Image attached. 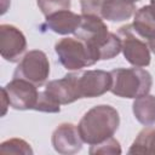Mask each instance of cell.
<instances>
[{
    "label": "cell",
    "instance_id": "obj_6",
    "mask_svg": "<svg viewBox=\"0 0 155 155\" xmlns=\"http://www.w3.org/2000/svg\"><path fill=\"white\" fill-rule=\"evenodd\" d=\"M54 51L61 64L67 70H81L93 65L86 45L76 38H63L54 45Z\"/></svg>",
    "mask_w": 155,
    "mask_h": 155
},
{
    "label": "cell",
    "instance_id": "obj_24",
    "mask_svg": "<svg viewBox=\"0 0 155 155\" xmlns=\"http://www.w3.org/2000/svg\"><path fill=\"white\" fill-rule=\"evenodd\" d=\"M128 1H131V2L134 4V2H138V1H140V0H128Z\"/></svg>",
    "mask_w": 155,
    "mask_h": 155
},
{
    "label": "cell",
    "instance_id": "obj_1",
    "mask_svg": "<svg viewBox=\"0 0 155 155\" xmlns=\"http://www.w3.org/2000/svg\"><path fill=\"white\" fill-rule=\"evenodd\" d=\"M74 35L86 45L93 63L111 59L121 52L117 34L110 33L103 19L96 15L81 13V23Z\"/></svg>",
    "mask_w": 155,
    "mask_h": 155
},
{
    "label": "cell",
    "instance_id": "obj_23",
    "mask_svg": "<svg viewBox=\"0 0 155 155\" xmlns=\"http://www.w3.org/2000/svg\"><path fill=\"white\" fill-rule=\"evenodd\" d=\"M150 7H151V10L154 11V13H155V0H150V5H149Z\"/></svg>",
    "mask_w": 155,
    "mask_h": 155
},
{
    "label": "cell",
    "instance_id": "obj_9",
    "mask_svg": "<svg viewBox=\"0 0 155 155\" xmlns=\"http://www.w3.org/2000/svg\"><path fill=\"white\" fill-rule=\"evenodd\" d=\"M10 102V107L16 110H29L35 108L39 98L36 86L23 79H12L2 87Z\"/></svg>",
    "mask_w": 155,
    "mask_h": 155
},
{
    "label": "cell",
    "instance_id": "obj_12",
    "mask_svg": "<svg viewBox=\"0 0 155 155\" xmlns=\"http://www.w3.org/2000/svg\"><path fill=\"white\" fill-rule=\"evenodd\" d=\"M45 91L61 105L70 104L80 99L74 73H69L62 79L47 82L45 86Z\"/></svg>",
    "mask_w": 155,
    "mask_h": 155
},
{
    "label": "cell",
    "instance_id": "obj_8",
    "mask_svg": "<svg viewBox=\"0 0 155 155\" xmlns=\"http://www.w3.org/2000/svg\"><path fill=\"white\" fill-rule=\"evenodd\" d=\"M74 76L80 98H94L110 91V71H104L101 69L76 70Z\"/></svg>",
    "mask_w": 155,
    "mask_h": 155
},
{
    "label": "cell",
    "instance_id": "obj_14",
    "mask_svg": "<svg viewBox=\"0 0 155 155\" xmlns=\"http://www.w3.org/2000/svg\"><path fill=\"white\" fill-rule=\"evenodd\" d=\"M132 28L138 36L147 41L155 38V13L149 5L142 6L134 12Z\"/></svg>",
    "mask_w": 155,
    "mask_h": 155
},
{
    "label": "cell",
    "instance_id": "obj_11",
    "mask_svg": "<svg viewBox=\"0 0 155 155\" xmlns=\"http://www.w3.org/2000/svg\"><path fill=\"white\" fill-rule=\"evenodd\" d=\"M51 143L53 149L62 155H73L81 150L82 139L78 131V126L64 122L52 132Z\"/></svg>",
    "mask_w": 155,
    "mask_h": 155
},
{
    "label": "cell",
    "instance_id": "obj_3",
    "mask_svg": "<svg viewBox=\"0 0 155 155\" xmlns=\"http://www.w3.org/2000/svg\"><path fill=\"white\" fill-rule=\"evenodd\" d=\"M110 92L121 98L136 99L150 92L153 78L143 68H116L110 71Z\"/></svg>",
    "mask_w": 155,
    "mask_h": 155
},
{
    "label": "cell",
    "instance_id": "obj_17",
    "mask_svg": "<svg viewBox=\"0 0 155 155\" xmlns=\"http://www.w3.org/2000/svg\"><path fill=\"white\" fill-rule=\"evenodd\" d=\"M0 151L2 154H23V155H31L33 149L30 148L29 143L21 138H11L0 144Z\"/></svg>",
    "mask_w": 155,
    "mask_h": 155
},
{
    "label": "cell",
    "instance_id": "obj_21",
    "mask_svg": "<svg viewBox=\"0 0 155 155\" xmlns=\"http://www.w3.org/2000/svg\"><path fill=\"white\" fill-rule=\"evenodd\" d=\"M1 93H2V98H1V101H2V115H5L7 107H10V102H8V98H7V93L4 88H1Z\"/></svg>",
    "mask_w": 155,
    "mask_h": 155
},
{
    "label": "cell",
    "instance_id": "obj_5",
    "mask_svg": "<svg viewBox=\"0 0 155 155\" xmlns=\"http://www.w3.org/2000/svg\"><path fill=\"white\" fill-rule=\"evenodd\" d=\"M50 75V62L45 52L40 50H31L27 52L19 61L15 69L13 78L23 79L36 87L45 85Z\"/></svg>",
    "mask_w": 155,
    "mask_h": 155
},
{
    "label": "cell",
    "instance_id": "obj_18",
    "mask_svg": "<svg viewBox=\"0 0 155 155\" xmlns=\"http://www.w3.org/2000/svg\"><path fill=\"white\" fill-rule=\"evenodd\" d=\"M38 6L41 11V13L47 17L52 13H56L58 11L69 10L71 1L70 0H36Z\"/></svg>",
    "mask_w": 155,
    "mask_h": 155
},
{
    "label": "cell",
    "instance_id": "obj_20",
    "mask_svg": "<svg viewBox=\"0 0 155 155\" xmlns=\"http://www.w3.org/2000/svg\"><path fill=\"white\" fill-rule=\"evenodd\" d=\"M90 154H121V147L119 140H116L114 137H110L99 144L91 145Z\"/></svg>",
    "mask_w": 155,
    "mask_h": 155
},
{
    "label": "cell",
    "instance_id": "obj_15",
    "mask_svg": "<svg viewBox=\"0 0 155 155\" xmlns=\"http://www.w3.org/2000/svg\"><path fill=\"white\" fill-rule=\"evenodd\" d=\"M132 110L138 122L144 126L155 125V96L145 94L134 99Z\"/></svg>",
    "mask_w": 155,
    "mask_h": 155
},
{
    "label": "cell",
    "instance_id": "obj_22",
    "mask_svg": "<svg viewBox=\"0 0 155 155\" xmlns=\"http://www.w3.org/2000/svg\"><path fill=\"white\" fill-rule=\"evenodd\" d=\"M153 12H154V11H153ZM147 44H148V46H149V48L151 50V52H153V53L155 54V38H154V39H151L150 41H148Z\"/></svg>",
    "mask_w": 155,
    "mask_h": 155
},
{
    "label": "cell",
    "instance_id": "obj_10",
    "mask_svg": "<svg viewBox=\"0 0 155 155\" xmlns=\"http://www.w3.org/2000/svg\"><path fill=\"white\" fill-rule=\"evenodd\" d=\"M27 50V40L24 34L15 25H0V53L1 57L10 62L16 63L22 59Z\"/></svg>",
    "mask_w": 155,
    "mask_h": 155
},
{
    "label": "cell",
    "instance_id": "obj_16",
    "mask_svg": "<svg viewBox=\"0 0 155 155\" xmlns=\"http://www.w3.org/2000/svg\"><path fill=\"white\" fill-rule=\"evenodd\" d=\"M128 154H155V127L148 126L142 130L128 149Z\"/></svg>",
    "mask_w": 155,
    "mask_h": 155
},
{
    "label": "cell",
    "instance_id": "obj_19",
    "mask_svg": "<svg viewBox=\"0 0 155 155\" xmlns=\"http://www.w3.org/2000/svg\"><path fill=\"white\" fill-rule=\"evenodd\" d=\"M36 111H42V113H59L61 111V104H58L45 90L39 92V98L38 103L34 108Z\"/></svg>",
    "mask_w": 155,
    "mask_h": 155
},
{
    "label": "cell",
    "instance_id": "obj_13",
    "mask_svg": "<svg viewBox=\"0 0 155 155\" xmlns=\"http://www.w3.org/2000/svg\"><path fill=\"white\" fill-rule=\"evenodd\" d=\"M81 23V15L71 12L69 10L58 11L46 17L44 24H41V29H48L56 34L68 35L74 34Z\"/></svg>",
    "mask_w": 155,
    "mask_h": 155
},
{
    "label": "cell",
    "instance_id": "obj_2",
    "mask_svg": "<svg viewBox=\"0 0 155 155\" xmlns=\"http://www.w3.org/2000/svg\"><path fill=\"white\" fill-rule=\"evenodd\" d=\"M120 125L117 110L108 104H99L84 114L78 124V131L84 143L99 144L113 137Z\"/></svg>",
    "mask_w": 155,
    "mask_h": 155
},
{
    "label": "cell",
    "instance_id": "obj_7",
    "mask_svg": "<svg viewBox=\"0 0 155 155\" xmlns=\"http://www.w3.org/2000/svg\"><path fill=\"white\" fill-rule=\"evenodd\" d=\"M117 36L121 40V51L126 61L133 67L144 68L150 64V48L148 44L140 40L132 24H126L119 28Z\"/></svg>",
    "mask_w": 155,
    "mask_h": 155
},
{
    "label": "cell",
    "instance_id": "obj_4",
    "mask_svg": "<svg viewBox=\"0 0 155 155\" xmlns=\"http://www.w3.org/2000/svg\"><path fill=\"white\" fill-rule=\"evenodd\" d=\"M81 12L110 22H122L132 17L136 6L128 0H81Z\"/></svg>",
    "mask_w": 155,
    "mask_h": 155
}]
</instances>
